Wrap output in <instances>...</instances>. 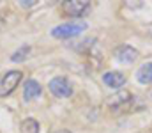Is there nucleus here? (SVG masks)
<instances>
[{
    "instance_id": "obj_4",
    "label": "nucleus",
    "mask_w": 152,
    "mask_h": 133,
    "mask_svg": "<svg viewBox=\"0 0 152 133\" xmlns=\"http://www.w3.org/2000/svg\"><path fill=\"white\" fill-rule=\"evenodd\" d=\"M62 11L67 16L81 18L83 14H87L90 11V2H87V0H69V2L62 4Z\"/></svg>"
},
{
    "instance_id": "obj_1",
    "label": "nucleus",
    "mask_w": 152,
    "mask_h": 133,
    "mask_svg": "<svg viewBox=\"0 0 152 133\" xmlns=\"http://www.w3.org/2000/svg\"><path fill=\"white\" fill-rule=\"evenodd\" d=\"M83 30H87V21L76 20V21L62 23V25L55 27V29L51 30V36H53V37H58V39H67V37H75L78 34H81Z\"/></svg>"
},
{
    "instance_id": "obj_8",
    "label": "nucleus",
    "mask_w": 152,
    "mask_h": 133,
    "mask_svg": "<svg viewBox=\"0 0 152 133\" xmlns=\"http://www.w3.org/2000/svg\"><path fill=\"white\" fill-rule=\"evenodd\" d=\"M103 82L108 85V87L118 89L126 84V75L122 71H108L103 75Z\"/></svg>"
},
{
    "instance_id": "obj_9",
    "label": "nucleus",
    "mask_w": 152,
    "mask_h": 133,
    "mask_svg": "<svg viewBox=\"0 0 152 133\" xmlns=\"http://www.w3.org/2000/svg\"><path fill=\"white\" fill-rule=\"evenodd\" d=\"M136 78H138V82H142V84H151L152 82V62L143 64V66L136 71Z\"/></svg>"
},
{
    "instance_id": "obj_5",
    "label": "nucleus",
    "mask_w": 152,
    "mask_h": 133,
    "mask_svg": "<svg viewBox=\"0 0 152 133\" xmlns=\"http://www.w3.org/2000/svg\"><path fill=\"white\" fill-rule=\"evenodd\" d=\"M50 90L57 96V98H69L73 94V87L69 84L67 78L64 76H55L51 82H50Z\"/></svg>"
},
{
    "instance_id": "obj_6",
    "label": "nucleus",
    "mask_w": 152,
    "mask_h": 133,
    "mask_svg": "<svg viewBox=\"0 0 152 133\" xmlns=\"http://www.w3.org/2000/svg\"><path fill=\"white\" fill-rule=\"evenodd\" d=\"M113 55H115V59H117V60H120V62H124V64H131V62H134V60H136L138 51H136L133 46L122 44V46H118V48L113 51Z\"/></svg>"
},
{
    "instance_id": "obj_12",
    "label": "nucleus",
    "mask_w": 152,
    "mask_h": 133,
    "mask_svg": "<svg viewBox=\"0 0 152 133\" xmlns=\"http://www.w3.org/2000/svg\"><path fill=\"white\" fill-rule=\"evenodd\" d=\"M34 4H36L34 0H21V5H23V7H30V5H34Z\"/></svg>"
},
{
    "instance_id": "obj_3",
    "label": "nucleus",
    "mask_w": 152,
    "mask_h": 133,
    "mask_svg": "<svg viewBox=\"0 0 152 133\" xmlns=\"http://www.w3.org/2000/svg\"><path fill=\"white\" fill-rule=\"evenodd\" d=\"M133 101H134L133 94L122 90V92H118V94H115V96H110V98H108V107H110L113 112H118V114H120V112L129 110L131 105H133Z\"/></svg>"
},
{
    "instance_id": "obj_2",
    "label": "nucleus",
    "mask_w": 152,
    "mask_h": 133,
    "mask_svg": "<svg viewBox=\"0 0 152 133\" xmlns=\"http://www.w3.org/2000/svg\"><path fill=\"white\" fill-rule=\"evenodd\" d=\"M21 78H23V73L18 71V69L7 71L5 75H2V78H0V98L9 96L14 89L18 87V84L21 82Z\"/></svg>"
},
{
    "instance_id": "obj_11",
    "label": "nucleus",
    "mask_w": 152,
    "mask_h": 133,
    "mask_svg": "<svg viewBox=\"0 0 152 133\" xmlns=\"http://www.w3.org/2000/svg\"><path fill=\"white\" fill-rule=\"evenodd\" d=\"M28 53H30V46H28V44H25V46H21V48H20V50H18V51H16V53L12 55V60H14V62L25 60Z\"/></svg>"
},
{
    "instance_id": "obj_7",
    "label": "nucleus",
    "mask_w": 152,
    "mask_h": 133,
    "mask_svg": "<svg viewBox=\"0 0 152 133\" xmlns=\"http://www.w3.org/2000/svg\"><path fill=\"white\" fill-rule=\"evenodd\" d=\"M41 92H42V87H41V84H39L37 80L30 78V80L25 82V87H23V98H25V101H32V99L39 98Z\"/></svg>"
},
{
    "instance_id": "obj_10",
    "label": "nucleus",
    "mask_w": 152,
    "mask_h": 133,
    "mask_svg": "<svg viewBox=\"0 0 152 133\" xmlns=\"http://www.w3.org/2000/svg\"><path fill=\"white\" fill-rule=\"evenodd\" d=\"M21 133H39V123L36 119H25L21 124Z\"/></svg>"
},
{
    "instance_id": "obj_13",
    "label": "nucleus",
    "mask_w": 152,
    "mask_h": 133,
    "mask_svg": "<svg viewBox=\"0 0 152 133\" xmlns=\"http://www.w3.org/2000/svg\"><path fill=\"white\" fill-rule=\"evenodd\" d=\"M55 133H71V132H69V130H57Z\"/></svg>"
}]
</instances>
